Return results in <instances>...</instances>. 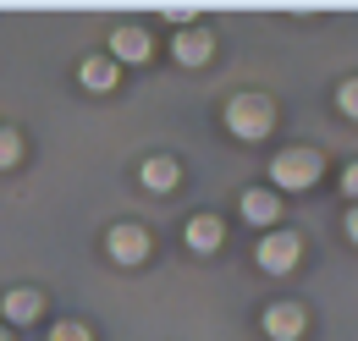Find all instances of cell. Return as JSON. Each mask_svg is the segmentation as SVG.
<instances>
[{"label":"cell","instance_id":"6da1fadb","mask_svg":"<svg viewBox=\"0 0 358 341\" xmlns=\"http://www.w3.org/2000/svg\"><path fill=\"white\" fill-rule=\"evenodd\" d=\"M320 170H325V160H320V149H281L275 160H270V193H303V187H314L320 182Z\"/></svg>","mask_w":358,"mask_h":341},{"label":"cell","instance_id":"7a4b0ae2","mask_svg":"<svg viewBox=\"0 0 358 341\" xmlns=\"http://www.w3.org/2000/svg\"><path fill=\"white\" fill-rule=\"evenodd\" d=\"M226 127H231V138H243V143H259L275 127V105H270L265 94H237L226 105Z\"/></svg>","mask_w":358,"mask_h":341},{"label":"cell","instance_id":"3957f363","mask_svg":"<svg viewBox=\"0 0 358 341\" xmlns=\"http://www.w3.org/2000/svg\"><path fill=\"white\" fill-rule=\"evenodd\" d=\"M254 259H259L265 275H287V270H298V259H303V237H298V231H265L259 248H254Z\"/></svg>","mask_w":358,"mask_h":341},{"label":"cell","instance_id":"277c9868","mask_svg":"<svg viewBox=\"0 0 358 341\" xmlns=\"http://www.w3.org/2000/svg\"><path fill=\"white\" fill-rule=\"evenodd\" d=\"M259 331H265L270 341H298L303 331H309V308L303 303H270L265 314H259Z\"/></svg>","mask_w":358,"mask_h":341},{"label":"cell","instance_id":"5b68a950","mask_svg":"<svg viewBox=\"0 0 358 341\" xmlns=\"http://www.w3.org/2000/svg\"><path fill=\"white\" fill-rule=\"evenodd\" d=\"M105 248H110V259H116V264H143V259H149V231L122 220V226H110Z\"/></svg>","mask_w":358,"mask_h":341},{"label":"cell","instance_id":"8992f818","mask_svg":"<svg viewBox=\"0 0 358 341\" xmlns=\"http://www.w3.org/2000/svg\"><path fill=\"white\" fill-rule=\"evenodd\" d=\"M171 55H177V66H204V61L215 55V34L182 28V34H171Z\"/></svg>","mask_w":358,"mask_h":341},{"label":"cell","instance_id":"52a82bcc","mask_svg":"<svg viewBox=\"0 0 358 341\" xmlns=\"http://www.w3.org/2000/svg\"><path fill=\"white\" fill-rule=\"evenodd\" d=\"M182 237H187V248H193V254H215V248L226 242V226H221V215H215V210H199L193 220H187V231H182Z\"/></svg>","mask_w":358,"mask_h":341},{"label":"cell","instance_id":"ba28073f","mask_svg":"<svg viewBox=\"0 0 358 341\" xmlns=\"http://www.w3.org/2000/svg\"><path fill=\"white\" fill-rule=\"evenodd\" d=\"M243 220H248V226H275V220H281V193L248 187V193H243Z\"/></svg>","mask_w":358,"mask_h":341},{"label":"cell","instance_id":"9c48e42d","mask_svg":"<svg viewBox=\"0 0 358 341\" xmlns=\"http://www.w3.org/2000/svg\"><path fill=\"white\" fill-rule=\"evenodd\" d=\"M0 308H6V319H11V325H34V319L45 314V298H39L34 286H17V292H6V298H0Z\"/></svg>","mask_w":358,"mask_h":341},{"label":"cell","instance_id":"30bf717a","mask_svg":"<svg viewBox=\"0 0 358 341\" xmlns=\"http://www.w3.org/2000/svg\"><path fill=\"white\" fill-rule=\"evenodd\" d=\"M78 83L94 88V94H110V88H116V61H110V55H89V61L78 66Z\"/></svg>","mask_w":358,"mask_h":341},{"label":"cell","instance_id":"8fae6325","mask_svg":"<svg viewBox=\"0 0 358 341\" xmlns=\"http://www.w3.org/2000/svg\"><path fill=\"white\" fill-rule=\"evenodd\" d=\"M110 61H149V34L143 28H116L110 34Z\"/></svg>","mask_w":358,"mask_h":341},{"label":"cell","instance_id":"7c38bea8","mask_svg":"<svg viewBox=\"0 0 358 341\" xmlns=\"http://www.w3.org/2000/svg\"><path fill=\"white\" fill-rule=\"evenodd\" d=\"M177 182H182V166H177V160H166V154L143 160V187H149V193H171Z\"/></svg>","mask_w":358,"mask_h":341},{"label":"cell","instance_id":"4fadbf2b","mask_svg":"<svg viewBox=\"0 0 358 341\" xmlns=\"http://www.w3.org/2000/svg\"><path fill=\"white\" fill-rule=\"evenodd\" d=\"M17 160H22V138L11 127H0V170H11Z\"/></svg>","mask_w":358,"mask_h":341},{"label":"cell","instance_id":"5bb4252c","mask_svg":"<svg viewBox=\"0 0 358 341\" xmlns=\"http://www.w3.org/2000/svg\"><path fill=\"white\" fill-rule=\"evenodd\" d=\"M336 110H342L348 122H358V78H348V83L336 88Z\"/></svg>","mask_w":358,"mask_h":341},{"label":"cell","instance_id":"9a60e30c","mask_svg":"<svg viewBox=\"0 0 358 341\" xmlns=\"http://www.w3.org/2000/svg\"><path fill=\"white\" fill-rule=\"evenodd\" d=\"M50 341H94L89 325H78V319H61L55 331H50Z\"/></svg>","mask_w":358,"mask_h":341},{"label":"cell","instance_id":"2e32d148","mask_svg":"<svg viewBox=\"0 0 358 341\" xmlns=\"http://www.w3.org/2000/svg\"><path fill=\"white\" fill-rule=\"evenodd\" d=\"M342 193H348V198H353V204H358V160H353V166H348V170H342Z\"/></svg>","mask_w":358,"mask_h":341},{"label":"cell","instance_id":"e0dca14e","mask_svg":"<svg viewBox=\"0 0 358 341\" xmlns=\"http://www.w3.org/2000/svg\"><path fill=\"white\" fill-rule=\"evenodd\" d=\"M348 237H353V248H358V204L348 210Z\"/></svg>","mask_w":358,"mask_h":341},{"label":"cell","instance_id":"ac0fdd59","mask_svg":"<svg viewBox=\"0 0 358 341\" xmlns=\"http://www.w3.org/2000/svg\"><path fill=\"white\" fill-rule=\"evenodd\" d=\"M0 341H11V336H6V325H0Z\"/></svg>","mask_w":358,"mask_h":341}]
</instances>
